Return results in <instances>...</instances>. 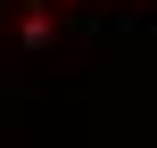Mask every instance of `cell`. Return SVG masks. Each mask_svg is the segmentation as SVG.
<instances>
[{"mask_svg":"<svg viewBox=\"0 0 157 148\" xmlns=\"http://www.w3.org/2000/svg\"><path fill=\"white\" fill-rule=\"evenodd\" d=\"M0 8H33V0H0ZM58 8H66V0H58Z\"/></svg>","mask_w":157,"mask_h":148,"instance_id":"1","label":"cell"}]
</instances>
